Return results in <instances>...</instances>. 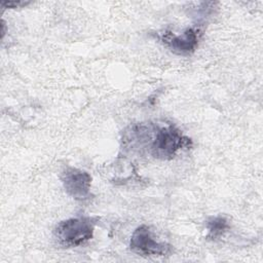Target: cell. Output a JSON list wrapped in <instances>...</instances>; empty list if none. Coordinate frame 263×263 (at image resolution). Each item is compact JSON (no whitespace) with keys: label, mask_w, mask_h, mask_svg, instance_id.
Segmentation results:
<instances>
[{"label":"cell","mask_w":263,"mask_h":263,"mask_svg":"<svg viewBox=\"0 0 263 263\" xmlns=\"http://www.w3.org/2000/svg\"><path fill=\"white\" fill-rule=\"evenodd\" d=\"M202 36V30L199 27L187 28L184 32L177 35L171 31H163L158 34L161 43L173 53L178 55H190L198 46Z\"/></svg>","instance_id":"4"},{"label":"cell","mask_w":263,"mask_h":263,"mask_svg":"<svg viewBox=\"0 0 263 263\" xmlns=\"http://www.w3.org/2000/svg\"><path fill=\"white\" fill-rule=\"evenodd\" d=\"M65 191L77 200H85L90 195L91 176L80 168L66 167L61 174Z\"/></svg>","instance_id":"5"},{"label":"cell","mask_w":263,"mask_h":263,"mask_svg":"<svg viewBox=\"0 0 263 263\" xmlns=\"http://www.w3.org/2000/svg\"><path fill=\"white\" fill-rule=\"evenodd\" d=\"M191 145V140L173 124L160 127L154 132V138L150 145V153L153 157L168 160L175 157L177 152Z\"/></svg>","instance_id":"2"},{"label":"cell","mask_w":263,"mask_h":263,"mask_svg":"<svg viewBox=\"0 0 263 263\" xmlns=\"http://www.w3.org/2000/svg\"><path fill=\"white\" fill-rule=\"evenodd\" d=\"M129 249L143 257L166 256L173 252L172 245L155 240L150 228L145 224L134 230L129 240Z\"/></svg>","instance_id":"3"},{"label":"cell","mask_w":263,"mask_h":263,"mask_svg":"<svg viewBox=\"0 0 263 263\" xmlns=\"http://www.w3.org/2000/svg\"><path fill=\"white\" fill-rule=\"evenodd\" d=\"M30 2H25V1H2L1 6L3 8H18L22 6L28 5Z\"/></svg>","instance_id":"7"},{"label":"cell","mask_w":263,"mask_h":263,"mask_svg":"<svg viewBox=\"0 0 263 263\" xmlns=\"http://www.w3.org/2000/svg\"><path fill=\"white\" fill-rule=\"evenodd\" d=\"M95 231V222L89 217L70 218L61 221L53 229V236L64 248L78 247L88 241Z\"/></svg>","instance_id":"1"},{"label":"cell","mask_w":263,"mask_h":263,"mask_svg":"<svg viewBox=\"0 0 263 263\" xmlns=\"http://www.w3.org/2000/svg\"><path fill=\"white\" fill-rule=\"evenodd\" d=\"M205 227L208 230L206 237L212 240H217L222 237L226 231L229 229L230 225L226 217L224 216H215L206 220Z\"/></svg>","instance_id":"6"}]
</instances>
